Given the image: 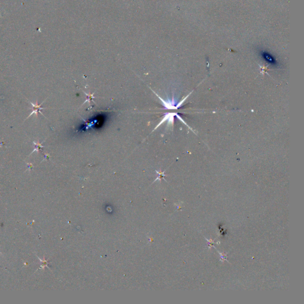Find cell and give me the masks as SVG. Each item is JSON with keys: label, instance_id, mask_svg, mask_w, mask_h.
Wrapping results in <instances>:
<instances>
[{"label": "cell", "instance_id": "3957f363", "mask_svg": "<svg viewBox=\"0 0 304 304\" xmlns=\"http://www.w3.org/2000/svg\"><path fill=\"white\" fill-rule=\"evenodd\" d=\"M42 143H36V142L34 141V144H35V146H36V148H35V149L34 150V151L31 153V154H32V153L35 152V151H38V152H39L41 148H44V146H42Z\"/></svg>", "mask_w": 304, "mask_h": 304}, {"label": "cell", "instance_id": "7a4b0ae2", "mask_svg": "<svg viewBox=\"0 0 304 304\" xmlns=\"http://www.w3.org/2000/svg\"><path fill=\"white\" fill-rule=\"evenodd\" d=\"M30 104L32 105L33 110H32V113H30V114L29 115V116L26 118V120H27V119H28L29 117H30V116H31V115H32L33 114H35V115H36V117H37V116H38V113H41L42 115H44V114L41 112V109H45V108H41V105L44 102H43V103H42L40 105H38V103H36V104H33V103H32V102H30Z\"/></svg>", "mask_w": 304, "mask_h": 304}, {"label": "cell", "instance_id": "6da1fadb", "mask_svg": "<svg viewBox=\"0 0 304 304\" xmlns=\"http://www.w3.org/2000/svg\"><path fill=\"white\" fill-rule=\"evenodd\" d=\"M176 113H168L166 114L164 118H163V120L160 122L159 123V124L157 125L156 127V128H155V130L157 129L160 125H161L164 122H165V121H168V124L169 125H173V123H174V116L176 115Z\"/></svg>", "mask_w": 304, "mask_h": 304}]
</instances>
